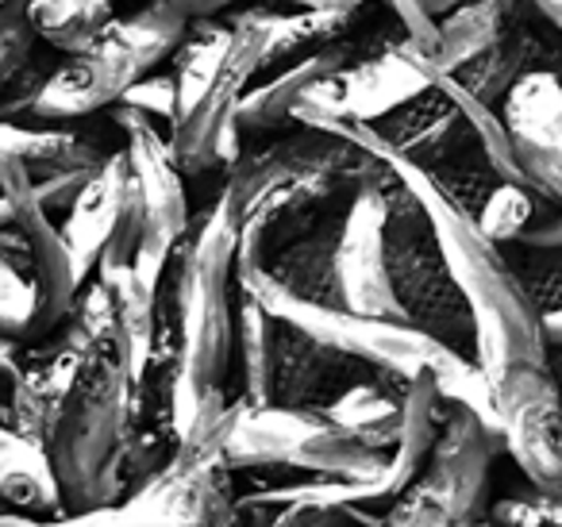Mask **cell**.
I'll return each mask as SVG.
<instances>
[{"instance_id":"47","label":"cell","mask_w":562,"mask_h":527,"mask_svg":"<svg viewBox=\"0 0 562 527\" xmlns=\"http://www.w3.org/2000/svg\"><path fill=\"white\" fill-rule=\"evenodd\" d=\"M104 4H116V0H104Z\"/></svg>"},{"instance_id":"27","label":"cell","mask_w":562,"mask_h":527,"mask_svg":"<svg viewBox=\"0 0 562 527\" xmlns=\"http://www.w3.org/2000/svg\"><path fill=\"white\" fill-rule=\"evenodd\" d=\"M239 381L247 404H270L273 393V362H278L281 319L266 309L258 296L239 289Z\"/></svg>"},{"instance_id":"9","label":"cell","mask_w":562,"mask_h":527,"mask_svg":"<svg viewBox=\"0 0 562 527\" xmlns=\"http://www.w3.org/2000/svg\"><path fill=\"white\" fill-rule=\"evenodd\" d=\"M116 124L124 132V150L132 158V170L139 178L143 201H147V235L135 255V273L147 289L162 285V273L170 258L178 255V243L189 232V201L181 186V166L173 158L170 135H158L155 120L143 116L139 109L116 104Z\"/></svg>"},{"instance_id":"41","label":"cell","mask_w":562,"mask_h":527,"mask_svg":"<svg viewBox=\"0 0 562 527\" xmlns=\"http://www.w3.org/2000/svg\"><path fill=\"white\" fill-rule=\"evenodd\" d=\"M0 527H55L50 519H40V516H20V512H9V516L0 519Z\"/></svg>"},{"instance_id":"48","label":"cell","mask_w":562,"mask_h":527,"mask_svg":"<svg viewBox=\"0 0 562 527\" xmlns=\"http://www.w3.org/2000/svg\"><path fill=\"white\" fill-rule=\"evenodd\" d=\"M331 527H339V524H331Z\"/></svg>"},{"instance_id":"34","label":"cell","mask_w":562,"mask_h":527,"mask_svg":"<svg viewBox=\"0 0 562 527\" xmlns=\"http://www.w3.org/2000/svg\"><path fill=\"white\" fill-rule=\"evenodd\" d=\"M127 109H139L150 120H166V124H178V78L173 74H147L124 93Z\"/></svg>"},{"instance_id":"16","label":"cell","mask_w":562,"mask_h":527,"mask_svg":"<svg viewBox=\"0 0 562 527\" xmlns=\"http://www.w3.org/2000/svg\"><path fill=\"white\" fill-rule=\"evenodd\" d=\"M135 186V170L127 150H116L109 162L97 170V178L86 186V193L74 201V209L63 220V235L70 243V255L78 262L81 285L97 278V266H101L104 250H109L112 235H116L120 212L127 204V193Z\"/></svg>"},{"instance_id":"13","label":"cell","mask_w":562,"mask_h":527,"mask_svg":"<svg viewBox=\"0 0 562 527\" xmlns=\"http://www.w3.org/2000/svg\"><path fill=\"white\" fill-rule=\"evenodd\" d=\"M393 178H397V170H393ZM393 178L362 186L347 201L344 239H339V281H344V309L408 324L397 289H393L390 262H385V224H390L385 186Z\"/></svg>"},{"instance_id":"39","label":"cell","mask_w":562,"mask_h":527,"mask_svg":"<svg viewBox=\"0 0 562 527\" xmlns=\"http://www.w3.org/2000/svg\"><path fill=\"white\" fill-rule=\"evenodd\" d=\"M543 339H547V350H562V309L543 312Z\"/></svg>"},{"instance_id":"32","label":"cell","mask_w":562,"mask_h":527,"mask_svg":"<svg viewBox=\"0 0 562 527\" xmlns=\"http://www.w3.org/2000/svg\"><path fill=\"white\" fill-rule=\"evenodd\" d=\"M516 273H520L524 289H528V296L539 309V316H543V312L562 309V247L524 250V262L516 266Z\"/></svg>"},{"instance_id":"18","label":"cell","mask_w":562,"mask_h":527,"mask_svg":"<svg viewBox=\"0 0 562 527\" xmlns=\"http://www.w3.org/2000/svg\"><path fill=\"white\" fill-rule=\"evenodd\" d=\"M351 66V47L336 43V47L313 51V55L297 58L293 66L270 78L266 86H255L250 93H243L239 101V127L243 135H258V132H278L281 124H290L297 101L324 78H336Z\"/></svg>"},{"instance_id":"8","label":"cell","mask_w":562,"mask_h":527,"mask_svg":"<svg viewBox=\"0 0 562 527\" xmlns=\"http://www.w3.org/2000/svg\"><path fill=\"white\" fill-rule=\"evenodd\" d=\"M227 462H204L186 450L150 473L132 496L109 508L50 519L55 527H227L235 516L227 496Z\"/></svg>"},{"instance_id":"2","label":"cell","mask_w":562,"mask_h":527,"mask_svg":"<svg viewBox=\"0 0 562 527\" xmlns=\"http://www.w3.org/2000/svg\"><path fill=\"white\" fill-rule=\"evenodd\" d=\"M132 424V373L120 358L116 339L97 343L47 427V447L63 481L66 508L93 512L120 501L127 481Z\"/></svg>"},{"instance_id":"31","label":"cell","mask_w":562,"mask_h":527,"mask_svg":"<svg viewBox=\"0 0 562 527\" xmlns=\"http://www.w3.org/2000/svg\"><path fill=\"white\" fill-rule=\"evenodd\" d=\"M459 519L451 496L428 478H416L405 493H397L385 504V519L378 527H451Z\"/></svg>"},{"instance_id":"20","label":"cell","mask_w":562,"mask_h":527,"mask_svg":"<svg viewBox=\"0 0 562 527\" xmlns=\"http://www.w3.org/2000/svg\"><path fill=\"white\" fill-rule=\"evenodd\" d=\"M524 9H531V0H467L439 20L436 47H420V55L428 58L431 70L454 74L462 63L505 40L516 24H524Z\"/></svg>"},{"instance_id":"46","label":"cell","mask_w":562,"mask_h":527,"mask_svg":"<svg viewBox=\"0 0 562 527\" xmlns=\"http://www.w3.org/2000/svg\"><path fill=\"white\" fill-rule=\"evenodd\" d=\"M32 0H0V9H27Z\"/></svg>"},{"instance_id":"21","label":"cell","mask_w":562,"mask_h":527,"mask_svg":"<svg viewBox=\"0 0 562 527\" xmlns=\"http://www.w3.org/2000/svg\"><path fill=\"white\" fill-rule=\"evenodd\" d=\"M0 493L12 508L27 512V516L55 519L63 512L66 493L47 439L0 427Z\"/></svg>"},{"instance_id":"10","label":"cell","mask_w":562,"mask_h":527,"mask_svg":"<svg viewBox=\"0 0 562 527\" xmlns=\"http://www.w3.org/2000/svg\"><path fill=\"white\" fill-rule=\"evenodd\" d=\"M501 442L524 478L539 489H562V385L551 362H513L493 378Z\"/></svg>"},{"instance_id":"29","label":"cell","mask_w":562,"mask_h":527,"mask_svg":"<svg viewBox=\"0 0 562 527\" xmlns=\"http://www.w3.org/2000/svg\"><path fill=\"white\" fill-rule=\"evenodd\" d=\"M428 178L443 189V197H451L459 209H467L470 216H477V212L485 209V201L497 193L501 181H505L497 170H493L485 150L477 147V139H470L467 147H462L459 155L447 158V162L431 166Z\"/></svg>"},{"instance_id":"36","label":"cell","mask_w":562,"mask_h":527,"mask_svg":"<svg viewBox=\"0 0 562 527\" xmlns=\"http://www.w3.org/2000/svg\"><path fill=\"white\" fill-rule=\"evenodd\" d=\"M516 247L524 250H554L562 247V204L551 201V197H543L536 209V216H531V224L520 232V239H516Z\"/></svg>"},{"instance_id":"40","label":"cell","mask_w":562,"mask_h":527,"mask_svg":"<svg viewBox=\"0 0 562 527\" xmlns=\"http://www.w3.org/2000/svg\"><path fill=\"white\" fill-rule=\"evenodd\" d=\"M531 9H536L554 32H562V0H531Z\"/></svg>"},{"instance_id":"1","label":"cell","mask_w":562,"mask_h":527,"mask_svg":"<svg viewBox=\"0 0 562 527\" xmlns=\"http://www.w3.org/2000/svg\"><path fill=\"white\" fill-rule=\"evenodd\" d=\"M382 158L397 166V173L420 193L424 209H428L439 247H443L454 281L474 312V358L482 362V370L497 378L513 362H551L543 316L531 304L528 289H524L516 266L505 258L501 243H493L467 209L443 197V189L428 178V170L401 162L393 155Z\"/></svg>"},{"instance_id":"23","label":"cell","mask_w":562,"mask_h":527,"mask_svg":"<svg viewBox=\"0 0 562 527\" xmlns=\"http://www.w3.org/2000/svg\"><path fill=\"white\" fill-rule=\"evenodd\" d=\"M539 58H543V43L531 35L528 24H516L505 40H497L490 51H482V55H474L470 63H462L459 70H454V78H459V86L470 89L477 101L490 104V109H505L508 93H513L531 70H543Z\"/></svg>"},{"instance_id":"24","label":"cell","mask_w":562,"mask_h":527,"mask_svg":"<svg viewBox=\"0 0 562 527\" xmlns=\"http://www.w3.org/2000/svg\"><path fill=\"white\" fill-rule=\"evenodd\" d=\"M43 312V289L32 250L20 227L0 232V327L4 339H35Z\"/></svg>"},{"instance_id":"17","label":"cell","mask_w":562,"mask_h":527,"mask_svg":"<svg viewBox=\"0 0 562 527\" xmlns=\"http://www.w3.org/2000/svg\"><path fill=\"white\" fill-rule=\"evenodd\" d=\"M347 209H331L321 224L297 243L273 255L266 262L270 278L293 296H305L313 304H336L344 309V281H339V239H344Z\"/></svg>"},{"instance_id":"22","label":"cell","mask_w":562,"mask_h":527,"mask_svg":"<svg viewBox=\"0 0 562 527\" xmlns=\"http://www.w3.org/2000/svg\"><path fill=\"white\" fill-rule=\"evenodd\" d=\"M97 278L109 285L112 304H116V350L132 381H139L158 343V293L143 285L132 262L101 266Z\"/></svg>"},{"instance_id":"37","label":"cell","mask_w":562,"mask_h":527,"mask_svg":"<svg viewBox=\"0 0 562 527\" xmlns=\"http://www.w3.org/2000/svg\"><path fill=\"white\" fill-rule=\"evenodd\" d=\"M344 512H321V508H281L262 527H331L339 524Z\"/></svg>"},{"instance_id":"25","label":"cell","mask_w":562,"mask_h":527,"mask_svg":"<svg viewBox=\"0 0 562 527\" xmlns=\"http://www.w3.org/2000/svg\"><path fill=\"white\" fill-rule=\"evenodd\" d=\"M359 12L362 0H331L324 9H297L293 16L273 12L270 40H266V66L281 63V58H305L313 51L336 47L351 32Z\"/></svg>"},{"instance_id":"28","label":"cell","mask_w":562,"mask_h":527,"mask_svg":"<svg viewBox=\"0 0 562 527\" xmlns=\"http://www.w3.org/2000/svg\"><path fill=\"white\" fill-rule=\"evenodd\" d=\"M232 24H209V16L189 24V35L178 47V66H173V78H178V124L193 116L196 104L209 93V86L216 81L220 66L227 58V47H232Z\"/></svg>"},{"instance_id":"12","label":"cell","mask_w":562,"mask_h":527,"mask_svg":"<svg viewBox=\"0 0 562 527\" xmlns=\"http://www.w3.org/2000/svg\"><path fill=\"white\" fill-rule=\"evenodd\" d=\"M147 74L150 66L112 27H104V35L93 47L81 51V55H70L63 66H55V74L47 78V86L40 89V97H35L24 116H32V124L81 120L97 109L120 104L127 89L139 78H147Z\"/></svg>"},{"instance_id":"26","label":"cell","mask_w":562,"mask_h":527,"mask_svg":"<svg viewBox=\"0 0 562 527\" xmlns=\"http://www.w3.org/2000/svg\"><path fill=\"white\" fill-rule=\"evenodd\" d=\"M0 155H12L32 173L50 170H78V166H104L112 155L97 150V143L81 139L78 132L63 124H16L4 120V143Z\"/></svg>"},{"instance_id":"38","label":"cell","mask_w":562,"mask_h":527,"mask_svg":"<svg viewBox=\"0 0 562 527\" xmlns=\"http://www.w3.org/2000/svg\"><path fill=\"white\" fill-rule=\"evenodd\" d=\"M173 4H178L189 20H204V16H216L220 9H227L235 0H173Z\"/></svg>"},{"instance_id":"5","label":"cell","mask_w":562,"mask_h":527,"mask_svg":"<svg viewBox=\"0 0 562 527\" xmlns=\"http://www.w3.org/2000/svg\"><path fill=\"white\" fill-rule=\"evenodd\" d=\"M235 285L247 289L250 296L266 304L273 316L290 319L293 327H301L313 339L328 343L331 350L347 358H359V362L374 366V370H393L405 373V378H420V373H447L459 362L462 350L439 343L436 335L420 332L413 324H401V319H378L362 316L351 309H336V304H313L305 296H293L290 289H281L270 278L266 266H243L235 270Z\"/></svg>"},{"instance_id":"30","label":"cell","mask_w":562,"mask_h":527,"mask_svg":"<svg viewBox=\"0 0 562 527\" xmlns=\"http://www.w3.org/2000/svg\"><path fill=\"white\" fill-rule=\"evenodd\" d=\"M539 201H543V193H536V189L516 186V181H501L497 193L485 201V209L477 212L474 220L493 243L505 247V243L520 239V232L531 224V216H536Z\"/></svg>"},{"instance_id":"14","label":"cell","mask_w":562,"mask_h":527,"mask_svg":"<svg viewBox=\"0 0 562 527\" xmlns=\"http://www.w3.org/2000/svg\"><path fill=\"white\" fill-rule=\"evenodd\" d=\"M501 112L531 186L562 204V78L554 70H531Z\"/></svg>"},{"instance_id":"43","label":"cell","mask_w":562,"mask_h":527,"mask_svg":"<svg viewBox=\"0 0 562 527\" xmlns=\"http://www.w3.org/2000/svg\"><path fill=\"white\" fill-rule=\"evenodd\" d=\"M273 4H293V9H324L331 0H273Z\"/></svg>"},{"instance_id":"3","label":"cell","mask_w":562,"mask_h":527,"mask_svg":"<svg viewBox=\"0 0 562 527\" xmlns=\"http://www.w3.org/2000/svg\"><path fill=\"white\" fill-rule=\"evenodd\" d=\"M239 216L224 193L201 227L178 243L173 319L181 339V378L196 389L220 385L232 355V281L239 278Z\"/></svg>"},{"instance_id":"35","label":"cell","mask_w":562,"mask_h":527,"mask_svg":"<svg viewBox=\"0 0 562 527\" xmlns=\"http://www.w3.org/2000/svg\"><path fill=\"white\" fill-rule=\"evenodd\" d=\"M101 166H78V170H50V173H32L35 197H40L43 209L55 216V212H70L74 201L86 193V186L97 178Z\"/></svg>"},{"instance_id":"33","label":"cell","mask_w":562,"mask_h":527,"mask_svg":"<svg viewBox=\"0 0 562 527\" xmlns=\"http://www.w3.org/2000/svg\"><path fill=\"white\" fill-rule=\"evenodd\" d=\"M35 40L43 35L35 32L27 9H0V81H12L32 63Z\"/></svg>"},{"instance_id":"44","label":"cell","mask_w":562,"mask_h":527,"mask_svg":"<svg viewBox=\"0 0 562 527\" xmlns=\"http://www.w3.org/2000/svg\"><path fill=\"white\" fill-rule=\"evenodd\" d=\"M551 370H554V378H559V385H562V350H554V358H551Z\"/></svg>"},{"instance_id":"7","label":"cell","mask_w":562,"mask_h":527,"mask_svg":"<svg viewBox=\"0 0 562 527\" xmlns=\"http://www.w3.org/2000/svg\"><path fill=\"white\" fill-rule=\"evenodd\" d=\"M393 178V162L355 139L305 127L301 135L278 139L262 150H243L239 162L227 166L224 197L235 216L250 212L266 193L285 186H316L331 197H355L362 186Z\"/></svg>"},{"instance_id":"45","label":"cell","mask_w":562,"mask_h":527,"mask_svg":"<svg viewBox=\"0 0 562 527\" xmlns=\"http://www.w3.org/2000/svg\"><path fill=\"white\" fill-rule=\"evenodd\" d=\"M451 527H482V524H477V516H459Z\"/></svg>"},{"instance_id":"15","label":"cell","mask_w":562,"mask_h":527,"mask_svg":"<svg viewBox=\"0 0 562 527\" xmlns=\"http://www.w3.org/2000/svg\"><path fill=\"white\" fill-rule=\"evenodd\" d=\"M497 447H505V442H501L497 431L485 427L482 416H474L462 404H451L436 450H431L428 466L420 473L451 496L459 516H477L485 496V481H490L493 450Z\"/></svg>"},{"instance_id":"4","label":"cell","mask_w":562,"mask_h":527,"mask_svg":"<svg viewBox=\"0 0 562 527\" xmlns=\"http://www.w3.org/2000/svg\"><path fill=\"white\" fill-rule=\"evenodd\" d=\"M227 462L232 470L290 466V470L316 473V478L378 481L390 496V485H385L390 455L339 427L324 408L247 404L239 396L232 435H227Z\"/></svg>"},{"instance_id":"19","label":"cell","mask_w":562,"mask_h":527,"mask_svg":"<svg viewBox=\"0 0 562 527\" xmlns=\"http://www.w3.org/2000/svg\"><path fill=\"white\" fill-rule=\"evenodd\" d=\"M408 385H413V378H405V373L374 370L370 378L344 389L331 404H324V412H328L339 427H347V431H355L359 439H367L370 447L393 455V447L401 442V424H405Z\"/></svg>"},{"instance_id":"11","label":"cell","mask_w":562,"mask_h":527,"mask_svg":"<svg viewBox=\"0 0 562 527\" xmlns=\"http://www.w3.org/2000/svg\"><path fill=\"white\" fill-rule=\"evenodd\" d=\"M270 9H247L232 20V47L220 66L216 81L209 86L204 101L189 120H181L170 132V147L181 173H204L220 166V135L235 124V112L247 93L250 78L266 70V40H270Z\"/></svg>"},{"instance_id":"6","label":"cell","mask_w":562,"mask_h":527,"mask_svg":"<svg viewBox=\"0 0 562 527\" xmlns=\"http://www.w3.org/2000/svg\"><path fill=\"white\" fill-rule=\"evenodd\" d=\"M385 201H390L385 262H390V278L401 309H405V319L420 332L436 335L447 347L462 350L467 339L474 343V312L454 281L420 193L397 173L385 186Z\"/></svg>"},{"instance_id":"42","label":"cell","mask_w":562,"mask_h":527,"mask_svg":"<svg viewBox=\"0 0 562 527\" xmlns=\"http://www.w3.org/2000/svg\"><path fill=\"white\" fill-rule=\"evenodd\" d=\"M459 4H467V0H424V9H428L436 20H443L447 12H454Z\"/></svg>"}]
</instances>
